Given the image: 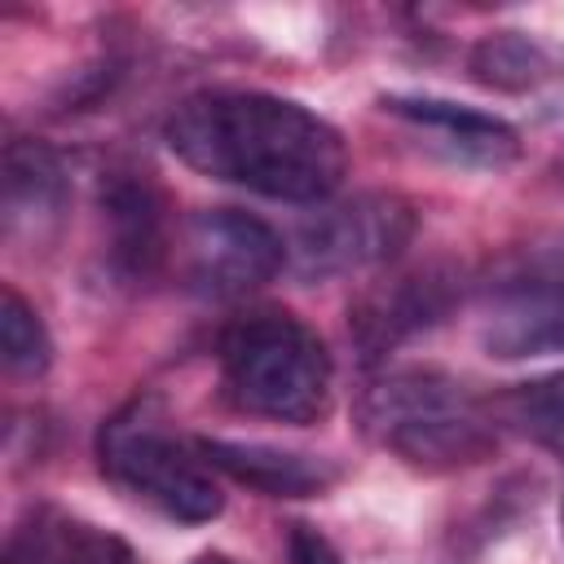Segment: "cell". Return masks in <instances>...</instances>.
Segmentation results:
<instances>
[{
    "label": "cell",
    "instance_id": "cell-1",
    "mask_svg": "<svg viewBox=\"0 0 564 564\" xmlns=\"http://www.w3.org/2000/svg\"><path fill=\"white\" fill-rule=\"evenodd\" d=\"M163 141L185 167L282 203H326L348 176V145L335 123L251 88L185 97L167 115Z\"/></svg>",
    "mask_w": 564,
    "mask_h": 564
},
{
    "label": "cell",
    "instance_id": "cell-2",
    "mask_svg": "<svg viewBox=\"0 0 564 564\" xmlns=\"http://www.w3.org/2000/svg\"><path fill=\"white\" fill-rule=\"evenodd\" d=\"M361 432L414 471H458L498 445L494 405L441 370H388L357 397Z\"/></svg>",
    "mask_w": 564,
    "mask_h": 564
},
{
    "label": "cell",
    "instance_id": "cell-3",
    "mask_svg": "<svg viewBox=\"0 0 564 564\" xmlns=\"http://www.w3.org/2000/svg\"><path fill=\"white\" fill-rule=\"evenodd\" d=\"M220 379L238 410L304 427L330 410L335 361L295 313L251 308L220 330Z\"/></svg>",
    "mask_w": 564,
    "mask_h": 564
},
{
    "label": "cell",
    "instance_id": "cell-4",
    "mask_svg": "<svg viewBox=\"0 0 564 564\" xmlns=\"http://www.w3.org/2000/svg\"><path fill=\"white\" fill-rule=\"evenodd\" d=\"M97 463L115 485L181 524H207L225 511V494L198 441L176 436L154 397H137L101 423Z\"/></svg>",
    "mask_w": 564,
    "mask_h": 564
},
{
    "label": "cell",
    "instance_id": "cell-5",
    "mask_svg": "<svg viewBox=\"0 0 564 564\" xmlns=\"http://www.w3.org/2000/svg\"><path fill=\"white\" fill-rule=\"evenodd\" d=\"M414 207L401 194H352L300 220L286 264L300 278H339L397 260L414 238Z\"/></svg>",
    "mask_w": 564,
    "mask_h": 564
},
{
    "label": "cell",
    "instance_id": "cell-6",
    "mask_svg": "<svg viewBox=\"0 0 564 564\" xmlns=\"http://www.w3.org/2000/svg\"><path fill=\"white\" fill-rule=\"evenodd\" d=\"M286 242L251 212L212 207L185 225V282L212 300H238L286 269Z\"/></svg>",
    "mask_w": 564,
    "mask_h": 564
},
{
    "label": "cell",
    "instance_id": "cell-7",
    "mask_svg": "<svg viewBox=\"0 0 564 564\" xmlns=\"http://www.w3.org/2000/svg\"><path fill=\"white\" fill-rule=\"evenodd\" d=\"M463 300V282L449 264H419L370 282L348 308V335L366 366L383 361L405 339L441 326Z\"/></svg>",
    "mask_w": 564,
    "mask_h": 564
},
{
    "label": "cell",
    "instance_id": "cell-8",
    "mask_svg": "<svg viewBox=\"0 0 564 564\" xmlns=\"http://www.w3.org/2000/svg\"><path fill=\"white\" fill-rule=\"evenodd\" d=\"M388 115L405 119L410 128H419L423 137H432V145L467 167H507L520 154V132L498 119L485 115L476 106H458L445 97H383L379 101Z\"/></svg>",
    "mask_w": 564,
    "mask_h": 564
},
{
    "label": "cell",
    "instance_id": "cell-9",
    "mask_svg": "<svg viewBox=\"0 0 564 564\" xmlns=\"http://www.w3.org/2000/svg\"><path fill=\"white\" fill-rule=\"evenodd\" d=\"M101 212L110 229V264L141 282L167 260V198L145 172H110L101 181Z\"/></svg>",
    "mask_w": 564,
    "mask_h": 564
},
{
    "label": "cell",
    "instance_id": "cell-10",
    "mask_svg": "<svg viewBox=\"0 0 564 564\" xmlns=\"http://www.w3.org/2000/svg\"><path fill=\"white\" fill-rule=\"evenodd\" d=\"M198 449L212 463V471H225L229 480H238V485H247L264 498H317L339 480V471L326 458L278 449V445H264V441L198 436Z\"/></svg>",
    "mask_w": 564,
    "mask_h": 564
},
{
    "label": "cell",
    "instance_id": "cell-11",
    "mask_svg": "<svg viewBox=\"0 0 564 564\" xmlns=\"http://www.w3.org/2000/svg\"><path fill=\"white\" fill-rule=\"evenodd\" d=\"M66 207V167L44 141H9L4 150V234L40 229Z\"/></svg>",
    "mask_w": 564,
    "mask_h": 564
},
{
    "label": "cell",
    "instance_id": "cell-12",
    "mask_svg": "<svg viewBox=\"0 0 564 564\" xmlns=\"http://www.w3.org/2000/svg\"><path fill=\"white\" fill-rule=\"evenodd\" d=\"M4 564H137L123 538L66 520V516H35L9 542Z\"/></svg>",
    "mask_w": 564,
    "mask_h": 564
},
{
    "label": "cell",
    "instance_id": "cell-13",
    "mask_svg": "<svg viewBox=\"0 0 564 564\" xmlns=\"http://www.w3.org/2000/svg\"><path fill=\"white\" fill-rule=\"evenodd\" d=\"M485 344L498 357H524V352H542V348H564V286H546V291H529L507 300L489 330Z\"/></svg>",
    "mask_w": 564,
    "mask_h": 564
},
{
    "label": "cell",
    "instance_id": "cell-14",
    "mask_svg": "<svg viewBox=\"0 0 564 564\" xmlns=\"http://www.w3.org/2000/svg\"><path fill=\"white\" fill-rule=\"evenodd\" d=\"M494 419L511 423L533 445L564 458V370L524 379L494 401Z\"/></svg>",
    "mask_w": 564,
    "mask_h": 564
},
{
    "label": "cell",
    "instance_id": "cell-15",
    "mask_svg": "<svg viewBox=\"0 0 564 564\" xmlns=\"http://www.w3.org/2000/svg\"><path fill=\"white\" fill-rule=\"evenodd\" d=\"M471 79L489 84V88H502V93H520V88H533L542 75H546V53L538 40L520 35V31H498V35H485L471 57Z\"/></svg>",
    "mask_w": 564,
    "mask_h": 564
},
{
    "label": "cell",
    "instance_id": "cell-16",
    "mask_svg": "<svg viewBox=\"0 0 564 564\" xmlns=\"http://www.w3.org/2000/svg\"><path fill=\"white\" fill-rule=\"evenodd\" d=\"M0 352L13 375H44L53 361V339H48L40 313L13 286H4V295H0Z\"/></svg>",
    "mask_w": 564,
    "mask_h": 564
},
{
    "label": "cell",
    "instance_id": "cell-17",
    "mask_svg": "<svg viewBox=\"0 0 564 564\" xmlns=\"http://www.w3.org/2000/svg\"><path fill=\"white\" fill-rule=\"evenodd\" d=\"M286 560L291 564H344L335 542L326 533H317L313 524H291L286 533Z\"/></svg>",
    "mask_w": 564,
    "mask_h": 564
},
{
    "label": "cell",
    "instance_id": "cell-18",
    "mask_svg": "<svg viewBox=\"0 0 564 564\" xmlns=\"http://www.w3.org/2000/svg\"><path fill=\"white\" fill-rule=\"evenodd\" d=\"M194 564H238V560H229V555H220V551H212V555H198Z\"/></svg>",
    "mask_w": 564,
    "mask_h": 564
},
{
    "label": "cell",
    "instance_id": "cell-19",
    "mask_svg": "<svg viewBox=\"0 0 564 564\" xmlns=\"http://www.w3.org/2000/svg\"><path fill=\"white\" fill-rule=\"evenodd\" d=\"M560 524H564V502H560Z\"/></svg>",
    "mask_w": 564,
    "mask_h": 564
}]
</instances>
